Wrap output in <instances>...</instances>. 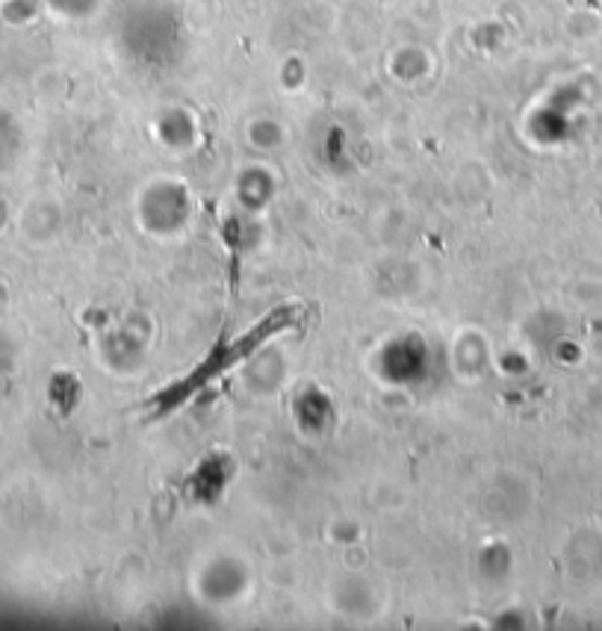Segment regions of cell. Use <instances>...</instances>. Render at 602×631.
I'll return each instance as SVG.
<instances>
[{
	"label": "cell",
	"instance_id": "obj_1",
	"mask_svg": "<svg viewBox=\"0 0 602 631\" xmlns=\"http://www.w3.org/2000/svg\"><path fill=\"white\" fill-rule=\"evenodd\" d=\"M302 316H305V307L296 305V301L269 310L255 327H248L243 336H236L234 343H222V346L216 348L213 355L207 357L205 363L195 369L193 375L184 378V381H177V384L165 389V393H160V396L151 401V408L157 410V413H169V410L181 408L186 398H193L198 389H205L213 378L225 375L228 369H234L236 363H243L245 357L255 355L257 348L266 346L272 336L284 334V331H290L293 325H298Z\"/></svg>",
	"mask_w": 602,
	"mask_h": 631
}]
</instances>
